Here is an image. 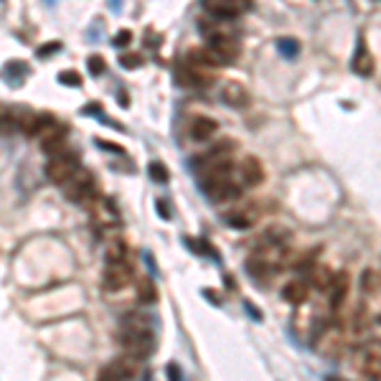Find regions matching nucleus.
<instances>
[{
	"instance_id": "f257e3e1",
	"label": "nucleus",
	"mask_w": 381,
	"mask_h": 381,
	"mask_svg": "<svg viewBox=\"0 0 381 381\" xmlns=\"http://www.w3.org/2000/svg\"><path fill=\"white\" fill-rule=\"evenodd\" d=\"M117 341L120 346L125 348V353L130 359L140 361V359H147L155 348V338L153 333H138V330H125L120 328L117 333Z\"/></svg>"
},
{
	"instance_id": "f03ea898",
	"label": "nucleus",
	"mask_w": 381,
	"mask_h": 381,
	"mask_svg": "<svg viewBox=\"0 0 381 381\" xmlns=\"http://www.w3.org/2000/svg\"><path fill=\"white\" fill-rule=\"evenodd\" d=\"M64 193H66V198H72V201H76V204H87L89 206L97 198L95 176L87 173V170H76L72 181H66L64 184Z\"/></svg>"
},
{
	"instance_id": "7ed1b4c3",
	"label": "nucleus",
	"mask_w": 381,
	"mask_h": 381,
	"mask_svg": "<svg viewBox=\"0 0 381 381\" xmlns=\"http://www.w3.org/2000/svg\"><path fill=\"white\" fill-rule=\"evenodd\" d=\"M79 170V163H76V155H59V158H51L49 165H46V178L51 184L64 186L66 181H72L74 173Z\"/></svg>"
},
{
	"instance_id": "20e7f679",
	"label": "nucleus",
	"mask_w": 381,
	"mask_h": 381,
	"mask_svg": "<svg viewBox=\"0 0 381 381\" xmlns=\"http://www.w3.org/2000/svg\"><path fill=\"white\" fill-rule=\"evenodd\" d=\"M132 279V267L130 262H110L107 270H104V277H102V285L107 293H120L130 285Z\"/></svg>"
},
{
	"instance_id": "39448f33",
	"label": "nucleus",
	"mask_w": 381,
	"mask_h": 381,
	"mask_svg": "<svg viewBox=\"0 0 381 381\" xmlns=\"http://www.w3.org/2000/svg\"><path fill=\"white\" fill-rule=\"evenodd\" d=\"M66 135H69V127L61 125V122H54L49 130L41 132V147H44V153L51 155V158L66 155Z\"/></svg>"
},
{
	"instance_id": "423d86ee",
	"label": "nucleus",
	"mask_w": 381,
	"mask_h": 381,
	"mask_svg": "<svg viewBox=\"0 0 381 381\" xmlns=\"http://www.w3.org/2000/svg\"><path fill=\"white\" fill-rule=\"evenodd\" d=\"M234 150H236L234 140H219V143L209 147L206 153L193 158V165H196V170H201V168H206V165H213V163L232 161V153H234Z\"/></svg>"
},
{
	"instance_id": "0eeeda50",
	"label": "nucleus",
	"mask_w": 381,
	"mask_h": 381,
	"mask_svg": "<svg viewBox=\"0 0 381 381\" xmlns=\"http://www.w3.org/2000/svg\"><path fill=\"white\" fill-rule=\"evenodd\" d=\"M204 8L216 21H232L247 10V3H242V0H209V3H204Z\"/></svg>"
},
{
	"instance_id": "6e6552de",
	"label": "nucleus",
	"mask_w": 381,
	"mask_h": 381,
	"mask_svg": "<svg viewBox=\"0 0 381 381\" xmlns=\"http://www.w3.org/2000/svg\"><path fill=\"white\" fill-rule=\"evenodd\" d=\"M209 51H211L213 56H216V61L224 66V64H232V61L239 59L242 46H239V41H236L234 36H224V38H213V41H209Z\"/></svg>"
},
{
	"instance_id": "1a4fd4ad",
	"label": "nucleus",
	"mask_w": 381,
	"mask_h": 381,
	"mask_svg": "<svg viewBox=\"0 0 381 381\" xmlns=\"http://www.w3.org/2000/svg\"><path fill=\"white\" fill-rule=\"evenodd\" d=\"M232 173H234V163L221 161V163H213V165H206V168L198 170V178H201V186L209 188V186H213V184L232 181Z\"/></svg>"
},
{
	"instance_id": "9d476101",
	"label": "nucleus",
	"mask_w": 381,
	"mask_h": 381,
	"mask_svg": "<svg viewBox=\"0 0 381 381\" xmlns=\"http://www.w3.org/2000/svg\"><path fill=\"white\" fill-rule=\"evenodd\" d=\"M348 290H351V277H348V272H338V275H333V282H330V287H328L330 310L343 308L346 298H348Z\"/></svg>"
},
{
	"instance_id": "9b49d317",
	"label": "nucleus",
	"mask_w": 381,
	"mask_h": 381,
	"mask_svg": "<svg viewBox=\"0 0 381 381\" xmlns=\"http://www.w3.org/2000/svg\"><path fill=\"white\" fill-rule=\"evenodd\" d=\"M216 130H219V122L211 117H206V115H196L188 125V135L193 140H198V143H206L209 138H213Z\"/></svg>"
},
{
	"instance_id": "f8f14e48",
	"label": "nucleus",
	"mask_w": 381,
	"mask_h": 381,
	"mask_svg": "<svg viewBox=\"0 0 381 381\" xmlns=\"http://www.w3.org/2000/svg\"><path fill=\"white\" fill-rule=\"evenodd\" d=\"M89 209H92V216H95V221L99 227H117L120 224V213L110 201H97L95 198L89 204Z\"/></svg>"
},
{
	"instance_id": "ddd939ff",
	"label": "nucleus",
	"mask_w": 381,
	"mask_h": 381,
	"mask_svg": "<svg viewBox=\"0 0 381 381\" xmlns=\"http://www.w3.org/2000/svg\"><path fill=\"white\" fill-rule=\"evenodd\" d=\"M206 190V196L211 198V201H216V204H232V201H236L239 198V193H242V188L234 184V181H224V184H213L209 186Z\"/></svg>"
},
{
	"instance_id": "4468645a",
	"label": "nucleus",
	"mask_w": 381,
	"mask_h": 381,
	"mask_svg": "<svg viewBox=\"0 0 381 381\" xmlns=\"http://www.w3.org/2000/svg\"><path fill=\"white\" fill-rule=\"evenodd\" d=\"M239 176H242V184L244 186H259L264 181V165L259 158L250 155L244 158V163L239 165Z\"/></svg>"
},
{
	"instance_id": "2eb2a0df",
	"label": "nucleus",
	"mask_w": 381,
	"mask_h": 381,
	"mask_svg": "<svg viewBox=\"0 0 381 381\" xmlns=\"http://www.w3.org/2000/svg\"><path fill=\"white\" fill-rule=\"evenodd\" d=\"M186 64L193 66V69H201V72H206V69H219V61H216V56H213L211 51H209V46H196V49H190L188 56H186Z\"/></svg>"
},
{
	"instance_id": "dca6fc26",
	"label": "nucleus",
	"mask_w": 381,
	"mask_h": 381,
	"mask_svg": "<svg viewBox=\"0 0 381 381\" xmlns=\"http://www.w3.org/2000/svg\"><path fill=\"white\" fill-rule=\"evenodd\" d=\"M221 97H224V102L232 104V107H247L250 104V92L244 89L242 81H227L224 84V92H221Z\"/></svg>"
},
{
	"instance_id": "f3484780",
	"label": "nucleus",
	"mask_w": 381,
	"mask_h": 381,
	"mask_svg": "<svg viewBox=\"0 0 381 381\" xmlns=\"http://www.w3.org/2000/svg\"><path fill=\"white\" fill-rule=\"evenodd\" d=\"M361 368H364V374H366L368 381H379L381 379V351H379V341H374V343L368 346L366 356H364V364H361Z\"/></svg>"
},
{
	"instance_id": "a211bd4d",
	"label": "nucleus",
	"mask_w": 381,
	"mask_h": 381,
	"mask_svg": "<svg viewBox=\"0 0 381 381\" xmlns=\"http://www.w3.org/2000/svg\"><path fill=\"white\" fill-rule=\"evenodd\" d=\"M227 219H229V224H232V227H236V229H250L252 224L259 219V209H257V204L239 206L236 211L229 213Z\"/></svg>"
},
{
	"instance_id": "6ab92c4d",
	"label": "nucleus",
	"mask_w": 381,
	"mask_h": 381,
	"mask_svg": "<svg viewBox=\"0 0 381 381\" xmlns=\"http://www.w3.org/2000/svg\"><path fill=\"white\" fill-rule=\"evenodd\" d=\"M330 282H333L330 267H325V264H313V270H310V285L316 287V290H321V293H328Z\"/></svg>"
},
{
	"instance_id": "aec40b11",
	"label": "nucleus",
	"mask_w": 381,
	"mask_h": 381,
	"mask_svg": "<svg viewBox=\"0 0 381 381\" xmlns=\"http://www.w3.org/2000/svg\"><path fill=\"white\" fill-rule=\"evenodd\" d=\"M379 287H381V272L376 270V267H368V270H364V275H361V290H364V295H371V298H379Z\"/></svg>"
},
{
	"instance_id": "412c9836",
	"label": "nucleus",
	"mask_w": 381,
	"mask_h": 381,
	"mask_svg": "<svg viewBox=\"0 0 381 381\" xmlns=\"http://www.w3.org/2000/svg\"><path fill=\"white\" fill-rule=\"evenodd\" d=\"M282 298H285L287 302H293V305H300V302H305V298H308V285H305L302 279H293V282L285 285Z\"/></svg>"
},
{
	"instance_id": "4be33fe9",
	"label": "nucleus",
	"mask_w": 381,
	"mask_h": 381,
	"mask_svg": "<svg viewBox=\"0 0 381 381\" xmlns=\"http://www.w3.org/2000/svg\"><path fill=\"white\" fill-rule=\"evenodd\" d=\"M122 328L138 330V333H153V321L145 313H130V316L122 318Z\"/></svg>"
},
{
	"instance_id": "5701e85b",
	"label": "nucleus",
	"mask_w": 381,
	"mask_h": 381,
	"mask_svg": "<svg viewBox=\"0 0 381 381\" xmlns=\"http://www.w3.org/2000/svg\"><path fill=\"white\" fill-rule=\"evenodd\" d=\"M15 130H18V125H15V107L0 104V135H10Z\"/></svg>"
},
{
	"instance_id": "b1692460",
	"label": "nucleus",
	"mask_w": 381,
	"mask_h": 381,
	"mask_svg": "<svg viewBox=\"0 0 381 381\" xmlns=\"http://www.w3.org/2000/svg\"><path fill=\"white\" fill-rule=\"evenodd\" d=\"M104 257H107V262H127V242H122V239L110 242Z\"/></svg>"
},
{
	"instance_id": "393cba45",
	"label": "nucleus",
	"mask_w": 381,
	"mask_h": 381,
	"mask_svg": "<svg viewBox=\"0 0 381 381\" xmlns=\"http://www.w3.org/2000/svg\"><path fill=\"white\" fill-rule=\"evenodd\" d=\"M138 300L143 305H150V302L158 300V290H155V282L153 279H143L138 287Z\"/></svg>"
},
{
	"instance_id": "a878e982",
	"label": "nucleus",
	"mask_w": 381,
	"mask_h": 381,
	"mask_svg": "<svg viewBox=\"0 0 381 381\" xmlns=\"http://www.w3.org/2000/svg\"><path fill=\"white\" fill-rule=\"evenodd\" d=\"M353 69H356L359 74H364V76H366V74H371V72H374V56H371L366 49H361L359 56H356V61H353Z\"/></svg>"
},
{
	"instance_id": "bb28decb",
	"label": "nucleus",
	"mask_w": 381,
	"mask_h": 381,
	"mask_svg": "<svg viewBox=\"0 0 381 381\" xmlns=\"http://www.w3.org/2000/svg\"><path fill=\"white\" fill-rule=\"evenodd\" d=\"M150 178H153L155 184H168V170L163 168L161 163H153L150 165Z\"/></svg>"
},
{
	"instance_id": "cd10ccee",
	"label": "nucleus",
	"mask_w": 381,
	"mask_h": 381,
	"mask_svg": "<svg viewBox=\"0 0 381 381\" xmlns=\"http://www.w3.org/2000/svg\"><path fill=\"white\" fill-rule=\"evenodd\" d=\"M120 64L125 66V69H138V66L143 64V56H140V54H130V56H122Z\"/></svg>"
},
{
	"instance_id": "c85d7f7f",
	"label": "nucleus",
	"mask_w": 381,
	"mask_h": 381,
	"mask_svg": "<svg viewBox=\"0 0 381 381\" xmlns=\"http://www.w3.org/2000/svg\"><path fill=\"white\" fill-rule=\"evenodd\" d=\"M89 72L95 74V76H99V74L104 72V59H102V56H97V54H95V56L89 59Z\"/></svg>"
},
{
	"instance_id": "c756f323",
	"label": "nucleus",
	"mask_w": 381,
	"mask_h": 381,
	"mask_svg": "<svg viewBox=\"0 0 381 381\" xmlns=\"http://www.w3.org/2000/svg\"><path fill=\"white\" fill-rule=\"evenodd\" d=\"M59 79L61 81H69V87H79V84H81V76L76 72H61Z\"/></svg>"
},
{
	"instance_id": "7c9ffc66",
	"label": "nucleus",
	"mask_w": 381,
	"mask_h": 381,
	"mask_svg": "<svg viewBox=\"0 0 381 381\" xmlns=\"http://www.w3.org/2000/svg\"><path fill=\"white\" fill-rule=\"evenodd\" d=\"M130 41H132V33H130L127 29H125V31H120L117 36H115V46H120V49H122V46H127Z\"/></svg>"
},
{
	"instance_id": "2f4dec72",
	"label": "nucleus",
	"mask_w": 381,
	"mask_h": 381,
	"mask_svg": "<svg viewBox=\"0 0 381 381\" xmlns=\"http://www.w3.org/2000/svg\"><path fill=\"white\" fill-rule=\"evenodd\" d=\"M158 213L163 219H170V211H165V201H158Z\"/></svg>"
},
{
	"instance_id": "473e14b6",
	"label": "nucleus",
	"mask_w": 381,
	"mask_h": 381,
	"mask_svg": "<svg viewBox=\"0 0 381 381\" xmlns=\"http://www.w3.org/2000/svg\"><path fill=\"white\" fill-rule=\"evenodd\" d=\"M168 374L173 376V381H181V374H178V366H168Z\"/></svg>"
},
{
	"instance_id": "72a5a7b5",
	"label": "nucleus",
	"mask_w": 381,
	"mask_h": 381,
	"mask_svg": "<svg viewBox=\"0 0 381 381\" xmlns=\"http://www.w3.org/2000/svg\"><path fill=\"white\" fill-rule=\"evenodd\" d=\"M325 381H341V379H336V376H328V379H325Z\"/></svg>"
}]
</instances>
